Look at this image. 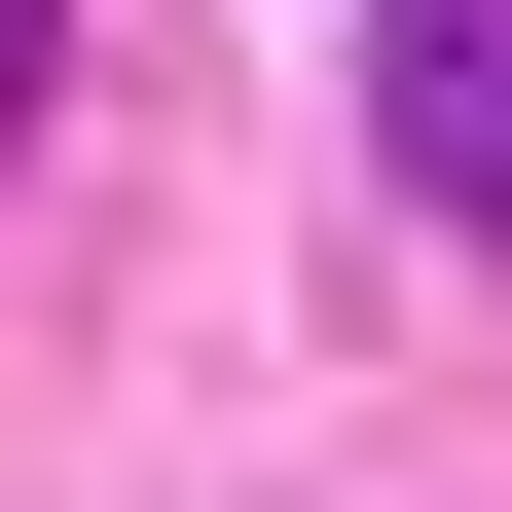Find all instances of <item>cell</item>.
<instances>
[{
    "label": "cell",
    "mask_w": 512,
    "mask_h": 512,
    "mask_svg": "<svg viewBox=\"0 0 512 512\" xmlns=\"http://www.w3.org/2000/svg\"><path fill=\"white\" fill-rule=\"evenodd\" d=\"M366 110H403L439 220H512V0H403V37H366Z\"/></svg>",
    "instance_id": "1"
},
{
    "label": "cell",
    "mask_w": 512,
    "mask_h": 512,
    "mask_svg": "<svg viewBox=\"0 0 512 512\" xmlns=\"http://www.w3.org/2000/svg\"><path fill=\"white\" fill-rule=\"evenodd\" d=\"M37 74H74V0H0V147H37Z\"/></svg>",
    "instance_id": "2"
}]
</instances>
